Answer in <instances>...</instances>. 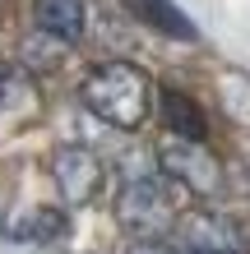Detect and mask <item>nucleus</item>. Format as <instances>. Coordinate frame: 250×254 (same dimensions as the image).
<instances>
[{
  "label": "nucleus",
  "mask_w": 250,
  "mask_h": 254,
  "mask_svg": "<svg viewBox=\"0 0 250 254\" xmlns=\"http://www.w3.org/2000/svg\"><path fill=\"white\" fill-rule=\"evenodd\" d=\"M176 254H204V250H176Z\"/></svg>",
  "instance_id": "11"
},
{
  "label": "nucleus",
  "mask_w": 250,
  "mask_h": 254,
  "mask_svg": "<svg viewBox=\"0 0 250 254\" xmlns=\"http://www.w3.org/2000/svg\"><path fill=\"white\" fill-rule=\"evenodd\" d=\"M116 217H121L125 231L153 241V236H163L171 222H176L171 190L158 181V176H135V181L121 190V199H116Z\"/></svg>",
  "instance_id": "2"
},
{
  "label": "nucleus",
  "mask_w": 250,
  "mask_h": 254,
  "mask_svg": "<svg viewBox=\"0 0 250 254\" xmlns=\"http://www.w3.org/2000/svg\"><path fill=\"white\" fill-rule=\"evenodd\" d=\"M33 19L56 42H79L83 37V0H33Z\"/></svg>",
  "instance_id": "8"
},
{
  "label": "nucleus",
  "mask_w": 250,
  "mask_h": 254,
  "mask_svg": "<svg viewBox=\"0 0 250 254\" xmlns=\"http://www.w3.org/2000/svg\"><path fill=\"white\" fill-rule=\"evenodd\" d=\"M176 236H181V250H204V254H241V227L223 213H209V208H195V213L176 217Z\"/></svg>",
  "instance_id": "4"
},
{
  "label": "nucleus",
  "mask_w": 250,
  "mask_h": 254,
  "mask_svg": "<svg viewBox=\"0 0 250 254\" xmlns=\"http://www.w3.org/2000/svg\"><path fill=\"white\" fill-rule=\"evenodd\" d=\"M158 107H163V125L176 134V139H185V143H204L209 125H204L199 102H190L185 93H176V88H163V93H158Z\"/></svg>",
  "instance_id": "7"
},
{
  "label": "nucleus",
  "mask_w": 250,
  "mask_h": 254,
  "mask_svg": "<svg viewBox=\"0 0 250 254\" xmlns=\"http://www.w3.org/2000/svg\"><path fill=\"white\" fill-rule=\"evenodd\" d=\"M158 162H163V171L171 176V181H181L190 194H204V199H209V194L223 190V167H218V157L204 143L171 139V143H163Z\"/></svg>",
  "instance_id": "3"
},
{
  "label": "nucleus",
  "mask_w": 250,
  "mask_h": 254,
  "mask_svg": "<svg viewBox=\"0 0 250 254\" xmlns=\"http://www.w3.org/2000/svg\"><path fill=\"white\" fill-rule=\"evenodd\" d=\"M51 176H56V185H61V194H65V203H88L97 194V185H102V162L88 153V148H79V143H65V148H56L51 153Z\"/></svg>",
  "instance_id": "5"
},
{
  "label": "nucleus",
  "mask_w": 250,
  "mask_h": 254,
  "mask_svg": "<svg viewBox=\"0 0 250 254\" xmlns=\"http://www.w3.org/2000/svg\"><path fill=\"white\" fill-rule=\"evenodd\" d=\"M79 97L97 121H107L116 129H139L149 121V107H153V83H149L144 69L125 65V61H111V65H97L83 79Z\"/></svg>",
  "instance_id": "1"
},
{
  "label": "nucleus",
  "mask_w": 250,
  "mask_h": 254,
  "mask_svg": "<svg viewBox=\"0 0 250 254\" xmlns=\"http://www.w3.org/2000/svg\"><path fill=\"white\" fill-rule=\"evenodd\" d=\"M130 254H176V250H167L163 241H139V245H130Z\"/></svg>",
  "instance_id": "10"
},
{
  "label": "nucleus",
  "mask_w": 250,
  "mask_h": 254,
  "mask_svg": "<svg viewBox=\"0 0 250 254\" xmlns=\"http://www.w3.org/2000/svg\"><path fill=\"white\" fill-rule=\"evenodd\" d=\"M121 5L135 14L144 28H153V33L163 37H176V42H195L199 28L190 23V14H181V5H171V0H121Z\"/></svg>",
  "instance_id": "6"
},
{
  "label": "nucleus",
  "mask_w": 250,
  "mask_h": 254,
  "mask_svg": "<svg viewBox=\"0 0 250 254\" xmlns=\"http://www.w3.org/2000/svg\"><path fill=\"white\" fill-rule=\"evenodd\" d=\"M65 227H70V222H65L61 208H33L28 217L9 222V236H14V241H28V245H33V241H37V245H47V241H61Z\"/></svg>",
  "instance_id": "9"
}]
</instances>
